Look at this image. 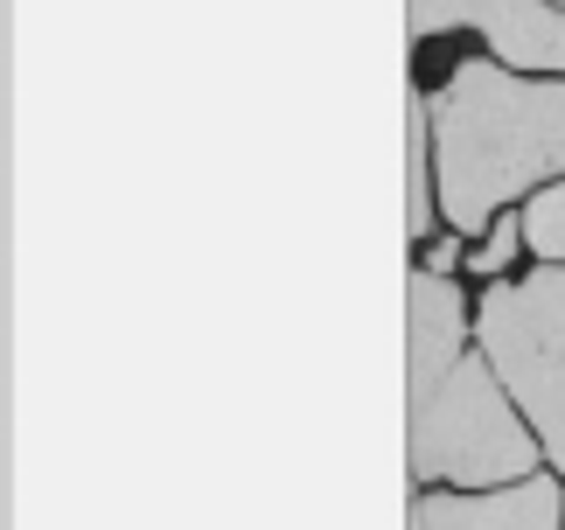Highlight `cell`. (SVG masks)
<instances>
[{
	"mask_svg": "<svg viewBox=\"0 0 565 530\" xmlns=\"http://www.w3.org/2000/svg\"><path fill=\"white\" fill-rule=\"evenodd\" d=\"M516 245H524V216H495V224H489V245L475 252V273H503V265L516 258Z\"/></svg>",
	"mask_w": 565,
	"mask_h": 530,
	"instance_id": "9",
	"label": "cell"
},
{
	"mask_svg": "<svg viewBox=\"0 0 565 530\" xmlns=\"http://www.w3.org/2000/svg\"><path fill=\"white\" fill-rule=\"evenodd\" d=\"M524 237H531V252H545L552 265H565V182H552V189H537V195H531V210H524Z\"/></svg>",
	"mask_w": 565,
	"mask_h": 530,
	"instance_id": "8",
	"label": "cell"
},
{
	"mask_svg": "<svg viewBox=\"0 0 565 530\" xmlns=\"http://www.w3.org/2000/svg\"><path fill=\"white\" fill-rule=\"evenodd\" d=\"M426 105L440 147V210L454 231H489L510 195L565 174V77L454 63Z\"/></svg>",
	"mask_w": 565,
	"mask_h": 530,
	"instance_id": "1",
	"label": "cell"
},
{
	"mask_svg": "<svg viewBox=\"0 0 565 530\" xmlns=\"http://www.w3.org/2000/svg\"><path fill=\"white\" fill-rule=\"evenodd\" d=\"M412 426H405V468L412 481H468V489H489V481H531V433L524 418L510 412V398L495 391V370L461 357L447 378H433L426 391H405Z\"/></svg>",
	"mask_w": 565,
	"mask_h": 530,
	"instance_id": "2",
	"label": "cell"
},
{
	"mask_svg": "<svg viewBox=\"0 0 565 530\" xmlns=\"http://www.w3.org/2000/svg\"><path fill=\"white\" fill-rule=\"evenodd\" d=\"M454 265H461V245H454V237H433V258H426V273H454Z\"/></svg>",
	"mask_w": 565,
	"mask_h": 530,
	"instance_id": "10",
	"label": "cell"
},
{
	"mask_svg": "<svg viewBox=\"0 0 565 530\" xmlns=\"http://www.w3.org/2000/svg\"><path fill=\"white\" fill-rule=\"evenodd\" d=\"M552 8H565V0H552Z\"/></svg>",
	"mask_w": 565,
	"mask_h": 530,
	"instance_id": "11",
	"label": "cell"
},
{
	"mask_svg": "<svg viewBox=\"0 0 565 530\" xmlns=\"http://www.w3.org/2000/svg\"><path fill=\"white\" fill-rule=\"evenodd\" d=\"M461 328H468V307L454 294V279L412 265L405 273V391H426L433 378H447L468 357Z\"/></svg>",
	"mask_w": 565,
	"mask_h": 530,
	"instance_id": "6",
	"label": "cell"
},
{
	"mask_svg": "<svg viewBox=\"0 0 565 530\" xmlns=\"http://www.w3.org/2000/svg\"><path fill=\"white\" fill-rule=\"evenodd\" d=\"M426 140H433V105L419 98V84H412V92H405V237H426V224H433Z\"/></svg>",
	"mask_w": 565,
	"mask_h": 530,
	"instance_id": "7",
	"label": "cell"
},
{
	"mask_svg": "<svg viewBox=\"0 0 565 530\" xmlns=\"http://www.w3.org/2000/svg\"><path fill=\"white\" fill-rule=\"evenodd\" d=\"M475 328H482L489 370L503 378L510 405L531 412L545 460L565 475V265L503 279L495 294H482Z\"/></svg>",
	"mask_w": 565,
	"mask_h": 530,
	"instance_id": "3",
	"label": "cell"
},
{
	"mask_svg": "<svg viewBox=\"0 0 565 530\" xmlns=\"http://www.w3.org/2000/svg\"><path fill=\"white\" fill-rule=\"evenodd\" d=\"M405 517H412L405 530H558L565 502H558V481L531 475L495 496H412Z\"/></svg>",
	"mask_w": 565,
	"mask_h": 530,
	"instance_id": "5",
	"label": "cell"
},
{
	"mask_svg": "<svg viewBox=\"0 0 565 530\" xmlns=\"http://www.w3.org/2000/svg\"><path fill=\"white\" fill-rule=\"evenodd\" d=\"M405 21L412 42L447 29H482L510 71H558L565 8H552V0H405Z\"/></svg>",
	"mask_w": 565,
	"mask_h": 530,
	"instance_id": "4",
	"label": "cell"
}]
</instances>
